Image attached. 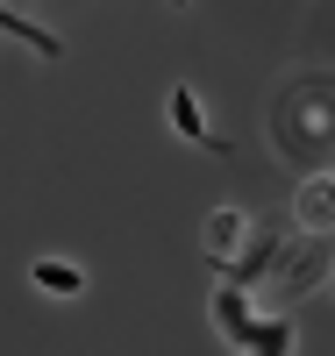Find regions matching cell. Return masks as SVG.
I'll use <instances>...</instances> for the list:
<instances>
[{
	"label": "cell",
	"mask_w": 335,
	"mask_h": 356,
	"mask_svg": "<svg viewBox=\"0 0 335 356\" xmlns=\"http://www.w3.org/2000/svg\"><path fill=\"white\" fill-rule=\"evenodd\" d=\"M36 292H50V300H79V292H86V271H79L72 257H43V264H36Z\"/></svg>",
	"instance_id": "1"
},
{
	"label": "cell",
	"mask_w": 335,
	"mask_h": 356,
	"mask_svg": "<svg viewBox=\"0 0 335 356\" xmlns=\"http://www.w3.org/2000/svg\"><path fill=\"white\" fill-rule=\"evenodd\" d=\"M171 129H178V136H193V143H215V150H221V136L207 129V114H200V100H193V86H171Z\"/></svg>",
	"instance_id": "2"
},
{
	"label": "cell",
	"mask_w": 335,
	"mask_h": 356,
	"mask_svg": "<svg viewBox=\"0 0 335 356\" xmlns=\"http://www.w3.org/2000/svg\"><path fill=\"white\" fill-rule=\"evenodd\" d=\"M328 221H335V178L299 186V228H328Z\"/></svg>",
	"instance_id": "3"
},
{
	"label": "cell",
	"mask_w": 335,
	"mask_h": 356,
	"mask_svg": "<svg viewBox=\"0 0 335 356\" xmlns=\"http://www.w3.org/2000/svg\"><path fill=\"white\" fill-rule=\"evenodd\" d=\"M207 250H215V257L242 250V214H235V207H215V214H207Z\"/></svg>",
	"instance_id": "4"
},
{
	"label": "cell",
	"mask_w": 335,
	"mask_h": 356,
	"mask_svg": "<svg viewBox=\"0 0 335 356\" xmlns=\"http://www.w3.org/2000/svg\"><path fill=\"white\" fill-rule=\"evenodd\" d=\"M0 29H15L22 43H36V50H50V57H57V36H50V29H29V22H22V15H8V8H0Z\"/></svg>",
	"instance_id": "5"
},
{
	"label": "cell",
	"mask_w": 335,
	"mask_h": 356,
	"mask_svg": "<svg viewBox=\"0 0 335 356\" xmlns=\"http://www.w3.org/2000/svg\"><path fill=\"white\" fill-rule=\"evenodd\" d=\"M250 342H257V356H286V342H293V335H286V328H257Z\"/></svg>",
	"instance_id": "6"
}]
</instances>
